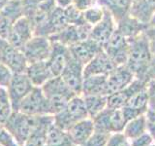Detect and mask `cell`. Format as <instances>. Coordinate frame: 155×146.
<instances>
[{
  "mask_svg": "<svg viewBox=\"0 0 155 146\" xmlns=\"http://www.w3.org/2000/svg\"><path fill=\"white\" fill-rule=\"evenodd\" d=\"M128 42L129 53L125 65L131 70L135 78L147 82L145 75L153 56L149 48L148 39L143 31L137 36L128 39Z\"/></svg>",
  "mask_w": 155,
  "mask_h": 146,
  "instance_id": "obj_1",
  "label": "cell"
},
{
  "mask_svg": "<svg viewBox=\"0 0 155 146\" xmlns=\"http://www.w3.org/2000/svg\"><path fill=\"white\" fill-rule=\"evenodd\" d=\"M39 116L26 115L21 111H13L4 124L19 146H23L28 137L36 128Z\"/></svg>",
  "mask_w": 155,
  "mask_h": 146,
  "instance_id": "obj_3",
  "label": "cell"
},
{
  "mask_svg": "<svg viewBox=\"0 0 155 146\" xmlns=\"http://www.w3.org/2000/svg\"><path fill=\"white\" fill-rule=\"evenodd\" d=\"M21 1L23 4V7H33L40 4L43 1H45V0H21Z\"/></svg>",
  "mask_w": 155,
  "mask_h": 146,
  "instance_id": "obj_44",
  "label": "cell"
},
{
  "mask_svg": "<svg viewBox=\"0 0 155 146\" xmlns=\"http://www.w3.org/2000/svg\"><path fill=\"white\" fill-rule=\"evenodd\" d=\"M135 76L129 68L124 65H119L107 76L105 96H110L115 92L124 89L133 82Z\"/></svg>",
  "mask_w": 155,
  "mask_h": 146,
  "instance_id": "obj_13",
  "label": "cell"
},
{
  "mask_svg": "<svg viewBox=\"0 0 155 146\" xmlns=\"http://www.w3.org/2000/svg\"><path fill=\"white\" fill-rule=\"evenodd\" d=\"M104 15V8L103 7H91L90 9H87L86 11L84 12V17L85 22L90 24V26H95L98 23Z\"/></svg>",
  "mask_w": 155,
  "mask_h": 146,
  "instance_id": "obj_32",
  "label": "cell"
},
{
  "mask_svg": "<svg viewBox=\"0 0 155 146\" xmlns=\"http://www.w3.org/2000/svg\"><path fill=\"white\" fill-rule=\"evenodd\" d=\"M41 88L48 99L51 115H55L64 109L69 100L76 96L66 86L60 76L51 78Z\"/></svg>",
  "mask_w": 155,
  "mask_h": 146,
  "instance_id": "obj_2",
  "label": "cell"
},
{
  "mask_svg": "<svg viewBox=\"0 0 155 146\" xmlns=\"http://www.w3.org/2000/svg\"><path fill=\"white\" fill-rule=\"evenodd\" d=\"M108 75H91L84 78L81 96H105V87Z\"/></svg>",
  "mask_w": 155,
  "mask_h": 146,
  "instance_id": "obj_26",
  "label": "cell"
},
{
  "mask_svg": "<svg viewBox=\"0 0 155 146\" xmlns=\"http://www.w3.org/2000/svg\"><path fill=\"white\" fill-rule=\"evenodd\" d=\"M81 96L84 97L87 113L91 119H93L96 115H98L101 111H103L107 107V102H108V96H107L90 95Z\"/></svg>",
  "mask_w": 155,
  "mask_h": 146,
  "instance_id": "obj_28",
  "label": "cell"
},
{
  "mask_svg": "<svg viewBox=\"0 0 155 146\" xmlns=\"http://www.w3.org/2000/svg\"><path fill=\"white\" fill-rule=\"evenodd\" d=\"M147 95H148L149 110L155 112V79L147 81Z\"/></svg>",
  "mask_w": 155,
  "mask_h": 146,
  "instance_id": "obj_39",
  "label": "cell"
},
{
  "mask_svg": "<svg viewBox=\"0 0 155 146\" xmlns=\"http://www.w3.org/2000/svg\"><path fill=\"white\" fill-rule=\"evenodd\" d=\"M65 17L68 24H75V26H81V24L87 23L84 19V13L78 10L74 5L71 4L69 6L64 8Z\"/></svg>",
  "mask_w": 155,
  "mask_h": 146,
  "instance_id": "obj_31",
  "label": "cell"
},
{
  "mask_svg": "<svg viewBox=\"0 0 155 146\" xmlns=\"http://www.w3.org/2000/svg\"><path fill=\"white\" fill-rule=\"evenodd\" d=\"M147 27H148L147 24L140 23L139 19L132 17L130 14L125 18H123L122 19H120L119 22L116 23V26H115V28L120 33H122L127 39L139 35L140 33L143 32Z\"/></svg>",
  "mask_w": 155,
  "mask_h": 146,
  "instance_id": "obj_25",
  "label": "cell"
},
{
  "mask_svg": "<svg viewBox=\"0 0 155 146\" xmlns=\"http://www.w3.org/2000/svg\"><path fill=\"white\" fill-rule=\"evenodd\" d=\"M94 133V124L91 118L78 122L67 130L71 141L76 146H81Z\"/></svg>",
  "mask_w": 155,
  "mask_h": 146,
  "instance_id": "obj_21",
  "label": "cell"
},
{
  "mask_svg": "<svg viewBox=\"0 0 155 146\" xmlns=\"http://www.w3.org/2000/svg\"><path fill=\"white\" fill-rule=\"evenodd\" d=\"M147 117H150V118H152L153 120H155V112H153V111H151V110H148V111H147Z\"/></svg>",
  "mask_w": 155,
  "mask_h": 146,
  "instance_id": "obj_47",
  "label": "cell"
},
{
  "mask_svg": "<svg viewBox=\"0 0 155 146\" xmlns=\"http://www.w3.org/2000/svg\"><path fill=\"white\" fill-rule=\"evenodd\" d=\"M34 36V29L30 21L22 16L14 23L7 42L14 48L22 50L24 45Z\"/></svg>",
  "mask_w": 155,
  "mask_h": 146,
  "instance_id": "obj_11",
  "label": "cell"
},
{
  "mask_svg": "<svg viewBox=\"0 0 155 146\" xmlns=\"http://www.w3.org/2000/svg\"><path fill=\"white\" fill-rule=\"evenodd\" d=\"M45 146H47V145H45Z\"/></svg>",
  "mask_w": 155,
  "mask_h": 146,
  "instance_id": "obj_52",
  "label": "cell"
},
{
  "mask_svg": "<svg viewBox=\"0 0 155 146\" xmlns=\"http://www.w3.org/2000/svg\"><path fill=\"white\" fill-rule=\"evenodd\" d=\"M115 22L109 12V10L104 8V15L101 21L92 26L89 34V38L96 43H98L104 48L106 43L109 41L111 34L115 30Z\"/></svg>",
  "mask_w": 155,
  "mask_h": 146,
  "instance_id": "obj_18",
  "label": "cell"
},
{
  "mask_svg": "<svg viewBox=\"0 0 155 146\" xmlns=\"http://www.w3.org/2000/svg\"><path fill=\"white\" fill-rule=\"evenodd\" d=\"M25 74L35 87H42L47 81L53 78L46 61L28 63Z\"/></svg>",
  "mask_w": 155,
  "mask_h": 146,
  "instance_id": "obj_22",
  "label": "cell"
},
{
  "mask_svg": "<svg viewBox=\"0 0 155 146\" xmlns=\"http://www.w3.org/2000/svg\"><path fill=\"white\" fill-rule=\"evenodd\" d=\"M136 1H138V0H131V2H132V3H134V2H136Z\"/></svg>",
  "mask_w": 155,
  "mask_h": 146,
  "instance_id": "obj_50",
  "label": "cell"
},
{
  "mask_svg": "<svg viewBox=\"0 0 155 146\" xmlns=\"http://www.w3.org/2000/svg\"><path fill=\"white\" fill-rule=\"evenodd\" d=\"M84 65L82 63L78 61L71 56L60 75L63 82L76 96H81L82 83H84Z\"/></svg>",
  "mask_w": 155,
  "mask_h": 146,
  "instance_id": "obj_10",
  "label": "cell"
},
{
  "mask_svg": "<svg viewBox=\"0 0 155 146\" xmlns=\"http://www.w3.org/2000/svg\"><path fill=\"white\" fill-rule=\"evenodd\" d=\"M144 33L148 39L150 51H151L152 55L155 56V26H148L144 30Z\"/></svg>",
  "mask_w": 155,
  "mask_h": 146,
  "instance_id": "obj_41",
  "label": "cell"
},
{
  "mask_svg": "<svg viewBox=\"0 0 155 146\" xmlns=\"http://www.w3.org/2000/svg\"><path fill=\"white\" fill-rule=\"evenodd\" d=\"M147 131V117L145 115H140L134 119L129 120L126 123L123 134L131 140Z\"/></svg>",
  "mask_w": 155,
  "mask_h": 146,
  "instance_id": "obj_27",
  "label": "cell"
},
{
  "mask_svg": "<svg viewBox=\"0 0 155 146\" xmlns=\"http://www.w3.org/2000/svg\"><path fill=\"white\" fill-rule=\"evenodd\" d=\"M51 45L52 43L48 37L34 35L24 45L21 51L25 56L28 63L45 61L51 55Z\"/></svg>",
  "mask_w": 155,
  "mask_h": 146,
  "instance_id": "obj_7",
  "label": "cell"
},
{
  "mask_svg": "<svg viewBox=\"0 0 155 146\" xmlns=\"http://www.w3.org/2000/svg\"><path fill=\"white\" fill-rule=\"evenodd\" d=\"M9 2V0H0V11L3 9V7Z\"/></svg>",
  "mask_w": 155,
  "mask_h": 146,
  "instance_id": "obj_48",
  "label": "cell"
},
{
  "mask_svg": "<svg viewBox=\"0 0 155 146\" xmlns=\"http://www.w3.org/2000/svg\"><path fill=\"white\" fill-rule=\"evenodd\" d=\"M15 22L0 14V38L7 40Z\"/></svg>",
  "mask_w": 155,
  "mask_h": 146,
  "instance_id": "obj_35",
  "label": "cell"
},
{
  "mask_svg": "<svg viewBox=\"0 0 155 146\" xmlns=\"http://www.w3.org/2000/svg\"><path fill=\"white\" fill-rule=\"evenodd\" d=\"M147 82L143 80L135 78L133 82L127 87H125L124 89L108 96L107 107L111 109H121L136 92H138L147 86Z\"/></svg>",
  "mask_w": 155,
  "mask_h": 146,
  "instance_id": "obj_17",
  "label": "cell"
},
{
  "mask_svg": "<svg viewBox=\"0 0 155 146\" xmlns=\"http://www.w3.org/2000/svg\"><path fill=\"white\" fill-rule=\"evenodd\" d=\"M110 135V134H108L94 131V133L91 134L90 137L81 146H106V143H107V141H108Z\"/></svg>",
  "mask_w": 155,
  "mask_h": 146,
  "instance_id": "obj_33",
  "label": "cell"
},
{
  "mask_svg": "<svg viewBox=\"0 0 155 146\" xmlns=\"http://www.w3.org/2000/svg\"><path fill=\"white\" fill-rule=\"evenodd\" d=\"M148 26H155V14H154V16L152 17L151 21L149 22V23H148Z\"/></svg>",
  "mask_w": 155,
  "mask_h": 146,
  "instance_id": "obj_49",
  "label": "cell"
},
{
  "mask_svg": "<svg viewBox=\"0 0 155 146\" xmlns=\"http://www.w3.org/2000/svg\"><path fill=\"white\" fill-rule=\"evenodd\" d=\"M94 131L111 134L123 131L126 125V120L121 109L106 108L96 115L93 119Z\"/></svg>",
  "mask_w": 155,
  "mask_h": 146,
  "instance_id": "obj_5",
  "label": "cell"
},
{
  "mask_svg": "<svg viewBox=\"0 0 155 146\" xmlns=\"http://www.w3.org/2000/svg\"><path fill=\"white\" fill-rule=\"evenodd\" d=\"M106 146H131V141L123 134V131H120L111 134L107 141Z\"/></svg>",
  "mask_w": 155,
  "mask_h": 146,
  "instance_id": "obj_34",
  "label": "cell"
},
{
  "mask_svg": "<svg viewBox=\"0 0 155 146\" xmlns=\"http://www.w3.org/2000/svg\"><path fill=\"white\" fill-rule=\"evenodd\" d=\"M18 111L31 116L51 115L48 99L41 87L33 88L21 102Z\"/></svg>",
  "mask_w": 155,
  "mask_h": 146,
  "instance_id": "obj_6",
  "label": "cell"
},
{
  "mask_svg": "<svg viewBox=\"0 0 155 146\" xmlns=\"http://www.w3.org/2000/svg\"><path fill=\"white\" fill-rule=\"evenodd\" d=\"M129 14L148 26L155 14V0H138L132 3Z\"/></svg>",
  "mask_w": 155,
  "mask_h": 146,
  "instance_id": "obj_23",
  "label": "cell"
},
{
  "mask_svg": "<svg viewBox=\"0 0 155 146\" xmlns=\"http://www.w3.org/2000/svg\"><path fill=\"white\" fill-rule=\"evenodd\" d=\"M47 146H76L72 142L67 131L59 129L54 124L48 129L47 135Z\"/></svg>",
  "mask_w": 155,
  "mask_h": 146,
  "instance_id": "obj_29",
  "label": "cell"
},
{
  "mask_svg": "<svg viewBox=\"0 0 155 146\" xmlns=\"http://www.w3.org/2000/svg\"><path fill=\"white\" fill-rule=\"evenodd\" d=\"M150 146H155V142H153V143H152L151 145H150Z\"/></svg>",
  "mask_w": 155,
  "mask_h": 146,
  "instance_id": "obj_51",
  "label": "cell"
},
{
  "mask_svg": "<svg viewBox=\"0 0 155 146\" xmlns=\"http://www.w3.org/2000/svg\"><path fill=\"white\" fill-rule=\"evenodd\" d=\"M55 2L57 4V6L65 8L67 6H69L73 3V0H55Z\"/></svg>",
  "mask_w": 155,
  "mask_h": 146,
  "instance_id": "obj_45",
  "label": "cell"
},
{
  "mask_svg": "<svg viewBox=\"0 0 155 146\" xmlns=\"http://www.w3.org/2000/svg\"><path fill=\"white\" fill-rule=\"evenodd\" d=\"M152 79H155V56L154 55L152 56L151 61L149 63L148 69L147 72V75H145V80H147V82Z\"/></svg>",
  "mask_w": 155,
  "mask_h": 146,
  "instance_id": "obj_42",
  "label": "cell"
},
{
  "mask_svg": "<svg viewBox=\"0 0 155 146\" xmlns=\"http://www.w3.org/2000/svg\"><path fill=\"white\" fill-rule=\"evenodd\" d=\"M130 141H131V146H150L154 142L152 136L150 135L148 131L143 134L142 135H140L134 139H131Z\"/></svg>",
  "mask_w": 155,
  "mask_h": 146,
  "instance_id": "obj_38",
  "label": "cell"
},
{
  "mask_svg": "<svg viewBox=\"0 0 155 146\" xmlns=\"http://www.w3.org/2000/svg\"><path fill=\"white\" fill-rule=\"evenodd\" d=\"M13 108L6 88L0 87V124H5L10 115L12 114Z\"/></svg>",
  "mask_w": 155,
  "mask_h": 146,
  "instance_id": "obj_30",
  "label": "cell"
},
{
  "mask_svg": "<svg viewBox=\"0 0 155 146\" xmlns=\"http://www.w3.org/2000/svg\"><path fill=\"white\" fill-rule=\"evenodd\" d=\"M97 0H73V5L81 12L84 13L87 9H90L93 7Z\"/></svg>",
  "mask_w": 155,
  "mask_h": 146,
  "instance_id": "obj_40",
  "label": "cell"
},
{
  "mask_svg": "<svg viewBox=\"0 0 155 146\" xmlns=\"http://www.w3.org/2000/svg\"><path fill=\"white\" fill-rule=\"evenodd\" d=\"M116 67V63L103 50L84 65V78L91 75H109Z\"/></svg>",
  "mask_w": 155,
  "mask_h": 146,
  "instance_id": "obj_20",
  "label": "cell"
},
{
  "mask_svg": "<svg viewBox=\"0 0 155 146\" xmlns=\"http://www.w3.org/2000/svg\"><path fill=\"white\" fill-rule=\"evenodd\" d=\"M0 61L9 67L13 74L25 73L28 62L21 50L14 48L7 42L0 52Z\"/></svg>",
  "mask_w": 155,
  "mask_h": 146,
  "instance_id": "obj_15",
  "label": "cell"
},
{
  "mask_svg": "<svg viewBox=\"0 0 155 146\" xmlns=\"http://www.w3.org/2000/svg\"><path fill=\"white\" fill-rule=\"evenodd\" d=\"M147 131L150 134V135L152 136V138L155 142V120L150 118V117H147Z\"/></svg>",
  "mask_w": 155,
  "mask_h": 146,
  "instance_id": "obj_43",
  "label": "cell"
},
{
  "mask_svg": "<svg viewBox=\"0 0 155 146\" xmlns=\"http://www.w3.org/2000/svg\"><path fill=\"white\" fill-rule=\"evenodd\" d=\"M148 110V95L147 86L138 92H136L127 101V103L121 108L126 122L140 115H145Z\"/></svg>",
  "mask_w": 155,
  "mask_h": 146,
  "instance_id": "obj_16",
  "label": "cell"
},
{
  "mask_svg": "<svg viewBox=\"0 0 155 146\" xmlns=\"http://www.w3.org/2000/svg\"><path fill=\"white\" fill-rule=\"evenodd\" d=\"M0 146H19L3 124H0Z\"/></svg>",
  "mask_w": 155,
  "mask_h": 146,
  "instance_id": "obj_36",
  "label": "cell"
},
{
  "mask_svg": "<svg viewBox=\"0 0 155 146\" xmlns=\"http://www.w3.org/2000/svg\"><path fill=\"white\" fill-rule=\"evenodd\" d=\"M51 52L48 58L46 61L53 77L60 76L64 70L66 63L71 55L67 46L59 42L51 41Z\"/></svg>",
  "mask_w": 155,
  "mask_h": 146,
  "instance_id": "obj_19",
  "label": "cell"
},
{
  "mask_svg": "<svg viewBox=\"0 0 155 146\" xmlns=\"http://www.w3.org/2000/svg\"><path fill=\"white\" fill-rule=\"evenodd\" d=\"M103 49L104 52L116 63L117 66L124 65L127 61L129 53L128 39L116 28Z\"/></svg>",
  "mask_w": 155,
  "mask_h": 146,
  "instance_id": "obj_9",
  "label": "cell"
},
{
  "mask_svg": "<svg viewBox=\"0 0 155 146\" xmlns=\"http://www.w3.org/2000/svg\"><path fill=\"white\" fill-rule=\"evenodd\" d=\"M97 3L101 7L109 10L115 23L128 16L132 6L131 0H97Z\"/></svg>",
  "mask_w": 155,
  "mask_h": 146,
  "instance_id": "obj_24",
  "label": "cell"
},
{
  "mask_svg": "<svg viewBox=\"0 0 155 146\" xmlns=\"http://www.w3.org/2000/svg\"><path fill=\"white\" fill-rule=\"evenodd\" d=\"M6 43H7V40H4V39L0 38V52L2 51V49L5 45H6Z\"/></svg>",
  "mask_w": 155,
  "mask_h": 146,
  "instance_id": "obj_46",
  "label": "cell"
},
{
  "mask_svg": "<svg viewBox=\"0 0 155 146\" xmlns=\"http://www.w3.org/2000/svg\"><path fill=\"white\" fill-rule=\"evenodd\" d=\"M53 117H54V125L65 131L78 122L89 118L84 97L81 96H73L65 108L53 115Z\"/></svg>",
  "mask_w": 155,
  "mask_h": 146,
  "instance_id": "obj_4",
  "label": "cell"
},
{
  "mask_svg": "<svg viewBox=\"0 0 155 146\" xmlns=\"http://www.w3.org/2000/svg\"><path fill=\"white\" fill-rule=\"evenodd\" d=\"M35 87L25 73L14 74L7 87L9 99L11 101L13 111H18V107L22 99Z\"/></svg>",
  "mask_w": 155,
  "mask_h": 146,
  "instance_id": "obj_8",
  "label": "cell"
},
{
  "mask_svg": "<svg viewBox=\"0 0 155 146\" xmlns=\"http://www.w3.org/2000/svg\"><path fill=\"white\" fill-rule=\"evenodd\" d=\"M13 75V72L9 69V67L5 65L2 61H0V87L7 89Z\"/></svg>",
  "mask_w": 155,
  "mask_h": 146,
  "instance_id": "obj_37",
  "label": "cell"
},
{
  "mask_svg": "<svg viewBox=\"0 0 155 146\" xmlns=\"http://www.w3.org/2000/svg\"><path fill=\"white\" fill-rule=\"evenodd\" d=\"M92 26H90L88 23L81 24V26L68 24L60 32H58L48 38L51 39V41L59 42L63 44V45L69 47L77 42L88 38Z\"/></svg>",
  "mask_w": 155,
  "mask_h": 146,
  "instance_id": "obj_12",
  "label": "cell"
},
{
  "mask_svg": "<svg viewBox=\"0 0 155 146\" xmlns=\"http://www.w3.org/2000/svg\"><path fill=\"white\" fill-rule=\"evenodd\" d=\"M71 56L84 65L87 64L96 55L104 50L103 47L89 37L68 47Z\"/></svg>",
  "mask_w": 155,
  "mask_h": 146,
  "instance_id": "obj_14",
  "label": "cell"
}]
</instances>
